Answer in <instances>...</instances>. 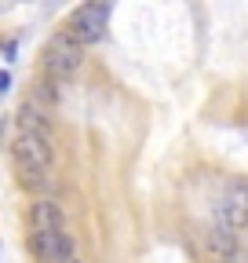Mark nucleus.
Listing matches in <instances>:
<instances>
[{"label": "nucleus", "mask_w": 248, "mask_h": 263, "mask_svg": "<svg viewBox=\"0 0 248 263\" xmlns=\"http://www.w3.org/2000/svg\"><path fill=\"white\" fill-rule=\"evenodd\" d=\"M80 62H84V48L73 37H66V33H55L40 51V66L48 77H70L80 70Z\"/></svg>", "instance_id": "f257e3e1"}, {"label": "nucleus", "mask_w": 248, "mask_h": 263, "mask_svg": "<svg viewBox=\"0 0 248 263\" xmlns=\"http://www.w3.org/2000/svg\"><path fill=\"white\" fill-rule=\"evenodd\" d=\"M106 22H110V4H80L66 18V37H73L80 48L95 44V41H102Z\"/></svg>", "instance_id": "f03ea898"}, {"label": "nucleus", "mask_w": 248, "mask_h": 263, "mask_svg": "<svg viewBox=\"0 0 248 263\" xmlns=\"http://www.w3.org/2000/svg\"><path fill=\"white\" fill-rule=\"evenodd\" d=\"M29 249H33L44 263H62V259L77 256L73 238L66 230H33V234H29Z\"/></svg>", "instance_id": "7ed1b4c3"}, {"label": "nucleus", "mask_w": 248, "mask_h": 263, "mask_svg": "<svg viewBox=\"0 0 248 263\" xmlns=\"http://www.w3.org/2000/svg\"><path fill=\"white\" fill-rule=\"evenodd\" d=\"M11 157H15V168H37V172H48L51 168V146L37 136H15L11 143Z\"/></svg>", "instance_id": "20e7f679"}, {"label": "nucleus", "mask_w": 248, "mask_h": 263, "mask_svg": "<svg viewBox=\"0 0 248 263\" xmlns=\"http://www.w3.org/2000/svg\"><path fill=\"white\" fill-rule=\"evenodd\" d=\"M204 245H208V252L215 259H223V263H248V252L241 249V241L234 234H226V230H219V227L204 234Z\"/></svg>", "instance_id": "39448f33"}, {"label": "nucleus", "mask_w": 248, "mask_h": 263, "mask_svg": "<svg viewBox=\"0 0 248 263\" xmlns=\"http://www.w3.org/2000/svg\"><path fill=\"white\" fill-rule=\"evenodd\" d=\"M29 223H33V230H66V216H62L58 201H48V197H40L29 209Z\"/></svg>", "instance_id": "423d86ee"}, {"label": "nucleus", "mask_w": 248, "mask_h": 263, "mask_svg": "<svg viewBox=\"0 0 248 263\" xmlns=\"http://www.w3.org/2000/svg\"><path fill=\"white\" fill-rule=\"evenodd\" d=\"M215 219H219V230L237 238V230L248 227V209L241 201H234V197H226V201H219V209H215Z\"/></svg>", "instance_id": "0eeeda50"}, {"label": "nucleus", "mask_w": 248, "mask_h": 263, "mask_svg": "<svg viewBox=\"0 0 248 263\" xmlns=\"http://www.w3.org/2000/svg\"><path fill=\"white\" fill-rule=\"evenodd\" d=\"M18 132H22V136H37V139H44L48 146L55 143L51 124H48V121H44V114H40V110H33V106H22V110H18Z\"/></svg>", "instance_id": "6e6552de"}, {"label": "nucleus", "mask_w": 248, "mask_h": 263, "mask_svg": "<svg viewBox=\"0 0 248 263\" xmlns=\"http://www.w3.org/2000/svg\"><path fill=\"white\" fill-rule=\"evenodd\" d=\"M18 172V183L26 190H44L48 186V172H37V168H15Z\"/></svg>", "instance_id": "1a4fd4ad"}, {"label": "nucleus", "mask_w": 248, "mask_h": 263, "mask_svg": "<svg viewBox=\"0 0 248 263\" xmlns=\"http://www.w3.org/2000/svg\"><path fill=\"white\" fill-rule=\"evenodd\" d=\"M33 99H37V103H44V106H55L62 95H58V84H55V81H40L37 91H33Z\"/></svg>", "instance_id": "9d476101"}, {"label": "nucleus", "mask_w": 248, "mask_h": 263, "mask_svg": "<svg viewBox=\"0 0 248 263\" xmlns=\"http://www.w3.org/2000/svg\"><path fill=\"white\" fill-rule=\"evenodd\" d=\"M230 197H234V201H241V205H244V209H248V179H244V183H237V186H234V194H230Z\"/></svg>", "instance_id": "9b49d317"}, {"label": "nucleus", "mask_w": 248, "mask_h": 263, "mask_svg": "<svg viewBox=\"0 0 248 263\" xmlns=\"http://www.w3.org/2000/svg\"><path fill=\"white\" fill-rule=\"evenodd\" d=\"M11 88V73L8 70H0V91H8Z\"/></svg>", "instance_id": "f8f14e48"}, {"label": "nucleus", "mask_w": 248, "mask_h": 263, "mask_svg": "<svg viewBox=\"0 0 248 263\" xmlns=\"http://www.w3.org/2000/svg\"><path fill=\"white\" fill-rule=\"evenodd\" d=\"M62 263H84V259L80 256H70V259H62Z\"/></svg>", "instance_id": "ddd939ff"}]
</instances>
